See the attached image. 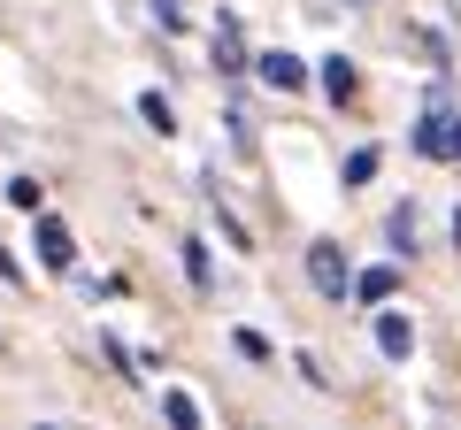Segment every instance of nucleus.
I'll use <instances>...</instances> for the list:
<instances>
[{
    "label": "nucleus",
    "instance_id": "obj_1",
    "mask_svg": "<svg viewBox=\"0 0 461 430\" xmlns=\"http://www.w3.org/2000/svg\"><path fill=\"white\" fill-rule=\"evenodd\" d=\"M308 284H315V292H330V300H346V284H354V269H346V254L330 246V238H315V246H308Z\"/></svg>",
    "mask_w": 461,
    "mask_h": 430
},
{
    "label": "nucleus",
    "instance_id": "obj_2",
    "mask_svg": "<svg viewBox=\"0 0 461 430\" xmlns=\"http://www.w3.org/2000/svg\"><path fill=\"white\" fill-rule=\"evenodd\" d=\"M32 246H39V262H47V269H69V262H77V238H69V223H62V215H47V208H39Z\"/></svg>",
    "mask_w": 461,
    "mask_h": 430
},
{
    "label": "nucleus",
    "instance_id": "obj_3",
    "mask_svg": "<svg viewBox=\"0 0 461 430\" xmlns=\"http://www.w3.org/2000/svg\"><path fill=\"white\" fill-rule=\"evenodd\" d=\"M254 69H262V85L269 93H300V85H308V62H300V54H254Z\"/></svg>",
    "mask_w": 461,
    "mask_h": 430
},
{
    "label": "nucleus",
    "instance_id": "obj_4",
    "mask_svg": "<svg viewBox=\"0 0 461 430\" xmlns=\"http://www.w3.org/2000/svg\"><path fill=\"white\" fill-rule=\"evenodd\" d=\"M377 354H384V362H408V354H415V323H408L400 308L377 315Z\"/></svg>",
    "mask_w": 461,
    "mask_h": 430
},
{
    "label": "nucleus",
    "instance_id": "obj_5",
    "mask_svg": "<svg viewBox=\"0 0 461 430\" xmlns=\"http://www.w3.org/2000/svg\"><path fill=\"white\" fill-rule=\"evenodd\" d=\"M215 62H223V77H239V69H247V39H239V16H215Z\"/></svg>",
    "mask_w": 461,
    "mask_h": 430
},
{
    "label": "nucleus",
    "instance_id": "obj_6",
    "mask_svg": "<svg viewBox=\"0 0 461 430\" xmlns=\"http://www.w3.org/2000/svg\"><path fill=\"white\" fill-rule=\"evenodd\" d=\"M315 77H323V93L339 100V108H346V100H354V85H362V77H354V62H346V54H330V62L315 69Z\"/></svg>",
    "mask_w": 461,
    "mask_h": 430
},
{
    "label": "nucleus",
    "instance_id": "obj_7",
    "mask_svg": "<svg viewBox=\"0 0 461 430\" xmlns=\"http://www.w3.org/2000/svg\"><path fill=\"white\" fill-rule=\"evenodd\" d=\"M139 123H147V131H162V139H169V131H177V108H169L162 93H139Z\"/></svg>",
    "mask_w": 461,
    "mask_h": 430
},
{
    "label": "nucleus",
    "instance_id": "obj_8",
    "mask_svg": "<svg viewBox=\"0 0 461 430\" xmlns=\"http://www.w3.org/2000/svg\"><path fill=\"white\" fill-rule=\"evenodd\" d=\"M393 292H400L393 269H362V277H354V300H393Z\"/></svg>",
    "mask_w": 461,
    "mask_h": 430
},
{
    "label": "nucleus",
    "instance_id": "obj_9",
    "mask_svg": "<svg viewBox=\"0 0 461 430\" xmlns=\"http://www.w3.org/2000/svg\"><path fill=\"white\" fill-rule=\"evenodd\" d=\"M162 415H169L177 430H200V399H193V392H162Z\"/></svg>",
    "mask_w": 461,
    "mask_h": 430
},
{
    "label": "nucleus",
    "instance_id": "obj_10",
    "mask_svg": "<svg viewBox=\"0 0 461 430\" xmlns=\"http://www.w3.org/2000/svg\"><path fill=\"white\" fill-rule=\"evenodd\" d=\"M415 154H430V162L446 154V116H423V123H415Z\"/></svg>",
    "mask_w": 461,
    "mask_h": 430
},
{
    "label": "nucleus",
    "instance_id": "obj_11",
    "mask_svg": "<svg viewBox=\"0 0 461 430\" xmlns=\"http://www.w3.org/2000/svg\"><path fill=\"white\" fill-rule=\"evenodd\" d=\"M377 162H384L377 147H362V154H346V184H369V177H377Z\"/></svg>",
    "mask_w": 461,
    "mask_h": 430
},
{
    "label": "nucleus",
    "instance_id": "obj_12",
    "mask_svg": "<svg viewBox=\"0 0 461 430\" xmlns=\"http://www.w3.org/2000/svg\"><path fill=\"white\" fill-rule=\"evenodd\" d=\"M185 277L208 284V246H200V238H185Z\"/></svg>",
    "mask_w": 461,
    "mask_h": 430
},
{
    "label": "nucleus",
    "instance_id": "obj_13",
    "mask_svg": "<svg viewBox=\"0 0 461 430\" xmlns=\"http://www.w3.org/2000/svg\"><path fill=\"white\" fill-rule=\"evenodd\" d=\"M230 346L247 354V362H269V338H262V331H230Z\"/></svg>",
    "mask_w": 461,
    "mask_h": 430
},
{
    "label": "nucleus",
    "instance_id": "obj_14",
    "mask_svg": "<svg viewBox=\"0 0 461 430\" xmlns=\"http://www.w3.org/2000/svg\"><path fill=\"white\" fill-rule=\"evenodd\" d=\"M8 200H16V208H32V215H39V177H8Z\"/></svg>",
    "mask_w": 461,
    "mask_h": 430
},
{
    "label": "nucleus",
    "instance_id": "obj_15",
    "mask_svg": "<svg viewBox=\"0 0 461 430\" xmlns=\"http://www.w3.org/2000/svg\"><path fill=\"white\" fill-rule=\"evenodd\" d=\"M154 23L162 31H185V0H154Z\"/></svg>",
    "mask_w": 461,
    "mask_h": 430
},
{
    "label": "nucleus",
    "instance_id": "obj_16",
    "mask_svg": "<svg viewBox=\"0 0 461 430\" xmlns=\"http://www.w3.org/2000/svg\"><path fill=\"white\" fill-rule=\"evenodd\" d=\"M446 154L461 162V116H446Z\"/></svg>",
    "mask_w": 461,
    "mask_h": 430
},
{
    "label": "nucleus",
    "instance_id": "obj_17",
    "mask_svg": "<svg viewBox=\"0 0 461 430\" xmlns=\"http://www.w3.org/2000/svg\"><path fill=\"white\" fill-rule=\"evenodd\" d=\"M0 277H8V284H16V277H23V269H16V262H8V246H0Z\"/></svg>",
    "mask_w": 461,
    "mask_h": 430
}]
</instances>
